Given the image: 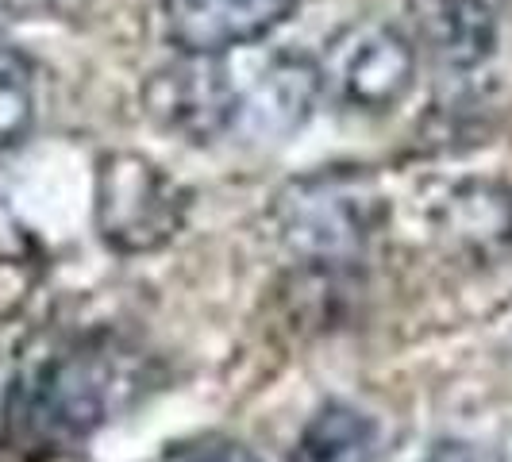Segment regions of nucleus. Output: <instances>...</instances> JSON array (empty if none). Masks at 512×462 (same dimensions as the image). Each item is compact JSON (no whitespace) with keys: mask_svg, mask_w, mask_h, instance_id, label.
Returning a JSON list of instances; mask_svg holds the SVG:
<instances>
[{"mask_svg":"<svg viewBox=\"0 0 512 462\" xmlns=\"http://www.w3.org/2000/svg\"><path fill=\"white\" fill-rule=\"evenodd\" d=\"M35 116V74L24 54L0 47V151L16 147Z\"/></svg>","mask_w":512,"mask_h":462,"instance_id":"nucleus-11","label":"nucleus"},{"mask_svg":"<svg viewBox=\"0 0 512 462\" xmlns=\"http://www.w3.org/2000/svg\"><path fill=\"white\" fill-rule=\"evenodd\" d=\"M382 193L355 170H332L293 181L274 205L285 251L308 262H347L382 228Z\"/></svg>","mask_w":512,"mask_h":462,"instance_id":"nucleus-1","label":"nucleus"},{"mask_svg":"<svg viewBox=\"0 0 512 462\" xmlns=\"http://www.w3.org/2000/svg\"><path fill=\"white\" fill-rule=\"evenodd\" d=\"M120 370L104 351H70L54 359L31 385L27 412L47 439H81L108 420L120 397Z\"/></svg>","mask_w":512,"mask_h":462,"instance_id":"nucleus-4","label":"nucleus"},{"mask_svg":"<svg viewBox=\"0 0 512 462\" xmlns=\"http://www.w3.org/2000/svg\"><path fill=\"white\" fill-rule=\"evenodd\" d=\"M316 66L320 89L332 101L359 112H385L409 97L416 81V47L401 27L366 20L335 35L324 62Z\"/></svg>","mask_w":512,"mask_h":462,"instance_id":"nucleus-3","label":"nucleus"},{"mask_svg":"<svg viewBox=\"0 0 512 462\" xmlns=\"http://www.w3.org/2000/svg\"><path fill=\"white\" fill-rule=\"evenodd\" d=\"M443 231L474 255L512 243V193L497 185H462L443 205Z\"/></svg>","mask_w":512,"mask_h":462,"instance_id":"nucleus-9","label":"nucleus"},{"mask_svg":"<svg viewBox=\"0 0 512 462\" xmlns=\"http://www.w3.org/2000/svg\"><path fill=\"white\" fill-rule=\"evenodd\" d=\"M297 0H166V35L181 54H228L258 43Z\"/></svg>","mask_w":512,"mask_h":462,"instance_id":"nucleus-7","label":"nucleus"},{"mask_svg":"<svg viewBox=\"0 0 512 462\" xmlns=\"http://www.w3.org/2000/svg\"><path fill=\"white\" fill-rule=\"evenodd\" d=\"M143 101L162 128L178 131L193 143L216 139L231 128V62L224 54H185L178 66L147 81Z\"/></svg>","mask_w":512,"mask_h":462,"instance_id":"nucleus-6","label":"nucleus"},{"mask_svg":"<svg viewBox=\"0 0 512 462\" xmlns=\"http://www.w3.org/2000/svg\"><path fill=\"white\" fill-rule=\"evenodd\" d=\"M235 101H231V128L243 139L274 143L289 139L305 128L312 108L320 101V66L293 51H274L258 62L251 77H235Z\"/></svg>","mask_w":512,"mask_h":462,"instance_id":"nucleus-5","label":"nucleus"},{"mask_svg":"<svg viewBox=\"0 0 512 462\" xmlns=\"http://www.w3.org/2000/svg\"><path fill=\"white\" fill-rule=\"evenodd\" d=\"M162 462H258L247 447L231 443V439H201V443H185L178 451H170Z\"/></svg>","mask_w":512,"mask_h":462,"instance_id":"nucleus-12","label":"nucleus"},{"mask_svg":"<svg viewBox=\"0 0 512 462\" xmlns=\"http://www.w3.org/2000/svg\"><path fill=\"white\" fill-rule=\"evenodd\" d=\"M409 43L439 70H474L497 47V16L489 0H416L409 8Z\"/></svg>","mask_w":512,"mask_h":462,"instance_id":"nucleus-8","label":"nucleus"},{"mask_svg":"<svg viewBox=\"0 0 512 462\" xmlns=\"http://www.w3.org/2000/svg\"><path fill=\"white\" fill-rule=\"evenodd\" d=\"M428 462H482L474 455V447H466V443H439L436 451L428 455Z\"/></svg>","mask_w":512,"mask_h":462,"instance_id":"nucleus-13","label":"nucleus"},{"mask_svg":"<svg viewBox=\"0 0 512 462\" xmlns=\"http://www.w3.org/2000/svg\"><path fill=\"white\" fill-rule=\"evenodd\" d=\"M97 231L120 255H151L166 247L189 216V193L158 162L116 151L97 162Z\"/></svg>","mask_w":512,"mask_h":462,"instance_id":"nucleus-2","label":"nucleus"},{"mask_svg":"<svg viewBox=\"0 0 512 462\" xmlns=\"http://www.w3.org/2000/svg\"><path fill=\"white\" fill-rule=\"evenodd\" d=\"M378 424L355 405L328 401L305 424L293 447V462H374Z\"/></svg>","mask_w":512,"mask_h":462,"instance_id":"nucleus-10","label":"nucleus"}]
</instances>
